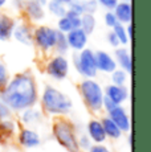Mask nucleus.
<instances>
[{
  "instance_id": "1",
  "label": "nucleus",
  "mask_w": 151,
  "mask_h": 152,
  "mask_svg": "<svg viewBox=\"0 0 151 152\" xmlns=\"http://www.w3.org/2000/svg\"><path fill=\"white\" fill-rule=\"evenodd\" d=\"M39 91L34 77L29 72H23L8 80L0 90V101L12 110H25L37 102Z\"/></svg>"
},
{
  "instance_id": "2",
  "label": "nucleus",
  "mask_w": 151,
  "mask_h": 152,
  "mask_svg": "<svg viewBox=\"0 0 151 152\" xmlns=\"http://www.w3.org/2000/svg\"><path fill=\"white\" fill-rule=\"evenodd\" d=\"M41 99L43 106L49 114H66L70 111L73 104L68 95L51 85L45 86Z\"/></svg>"
},
{
  "instance_id": "3",
  "label": "nucleus",
  "mask_w": 151,
  "mask_h": 152,
  "mask_svg": "<svg viewBox=\"0 0 151 152\" xmlns=\"http://www.w3.org/2000/svg\"><path fill=\"white\" fill-rule=\"evenodd\" d=\"M80 91L85 103L92 110L98 111L100 109H102V101L105 94H103L101 85L97 81H94L93 78H85L80 83Z\"/></svg>"
},
{
  "instance_id": "4",
  "label": "nucleus",
  "mask_w": 151,
  "mask_h": 152,
  "mask_svg": "<svg viewBox=\"0 0 151 152\" xmlns=\"http://www.w3.org/2000/svg\"><path fill=\"white\" fill-rule=\"evenodd\" d=\"M74 68L85 78H94L97 75V66H95L94 52L89 48H84L73 56Z\"/></svg>"
},
{
  "instance_id": "5",
  "label": "nucleus",
  "mask_w": 151,
  "mask_h": 152,
  "mask_svg": "<svg viewBox=\"0 0 151 152\" xmlns=\"http://www.w3.org/2000/svg\"><path fill=\"white\" fill-rule=\"evenodd\" d=\"M57 29L49 25H39L33 29V44L43 52H51L54 49Z\"/></svg>"
},
{
  "instance_id": "6",
  "label": "nucleus",
  "mask_w": 151,
  "mask_h": 152,
  "mask_svg": "<svg viewBox=\"0 0 151 152\" xmlns=\"http://www.w3.org/2000/svg\"><path fill=\"white\" fill-rule=\"evenodd\" d=\"M45 72L51 78L56 81H62L69 74V61L65 54H56L46 62Z\"/></svg>"
},
{
  "instance_id": "7",
  "label": "nucleus",
  "mask_w": 151,
  "mask_h": 152,
  "mask_svg": "<svg viewBox=\"0 0 151 152\" xmlns=\"http://www.w3.org/2000/svg\"><path fill=\"white\" fill-rule=\"evenodd\" d=\"M54 136L59 142L65 147L69 152H78V143L76 140V136L73 134V130L68 123L65 122H59L53 127Z\"/></svg>"
},
{
  "instance_id": "8",
  "label": "nucleus",
  "mask_w": 151,
  "mask_h": 152,
  "mask_svg": "<svg viewBox=\"0 0 151 152\" xmlns=\"http://www.w3.org/2000/svg\"><path fill=\"white\" fill-rule=\"evenodd\" d=\"M12 37L23 45H32L33 44V29L31 24L27 21L16 23L12 32Z\"/></svg>"
},
{
  "instance_id": "9",
  "label": "nucleus",
  "mask_w": 151,
  "mask_h": 152,
  "mask_svg": "<svg viewBox=\"0 0 151 152\" xmlns=\"http://www.w3.org/2000/svg\"><path fill=\"white\" fill-rule=\"evenodd\" d=\"M95 58V66H97V72H102L106 74H110L117 69V62H115L114 57L109 54L105 50H97L94 52Z\"/></svg>"
},
{
  "instance_id": "10",
  "label": "nucleus",
  "mask_w": 151,
  "mask_h": 152,
  "mask_svg": "<svg viewBox=\"0 0 151 152\" xmlns=\"http://www.w3.org/2000/svg\"><path fill=\"white\" fill-rule=\"evenodd\" d=\"M21 10L32 23H40L45 19V8L36 0H24Z\"/></svg>"
},
{
  "instance_id": "11",
  "label": "nucleus",
  "mask_w": 151,
  "mask_h": 152,
  "mask_svg": "<svg viewBox=\"0 0 151 152\" xmlns=\"http://www.w3.org/2000/svg\"><path fill=\"white\" fill-rule=\"evenodd\" d=\"M88 37L89 36L81 28L72 29L70 32L66 33V40H68L69 49H73V50H76V52L82 50L84 48H86Z\"/></svg>"
},
{
  "instance_id": "12",
  "label": "nucleus",
  "mask_w": 151,
  "mask_h": 152,
  "mask_svg": "<svg viewBox=\"0 0 151 152\" xmlns=\"http://www.w3.org/2000/svg\"><path fill=\"white\" fill-rule=\"evenodd\" d=\"M81 25V16H76V15L68 13L66 12L64 16L59 17V21H57V31L61 33H68L72 29L80 28Z\"/></svg>"
},
{
  "instance_id": "13",
  "label": "nucleus",
  "mask_w": 151,
  "mask_h": 152,
  "mask_svg": "<svg viewBox=\"0 0 151 152\" xmlns=\"http://www.w3.org/2000/svg\"><path fill=\"white\" fill-rule=\"evenodd\" d=\"M115 17H117L118 23L126 25L129 23H131V17H133V8H131V1H123L119 0L118 4L114 7L113 10Z\"/></svg>"
},
{
  "instance_id": "14",
  "label": "nucleus",
  "mask_w": 151,
  "mask_h": 152,
  "mask_svg": "<svg viewBox=\"0 0 151 152\" xmlns=\"http://www.w3.org/2000/svg\"><path fill=\"white\" fill-rule=\"evenodd\" d=\"M16 25V20L10 15L0 13V41H8L12 39V32Z\"/></svg>"
},
{
  "instance_id": "15",
  "label": "nucleus",
  "mask_w": 151,
  "mask_h": 152,
  "mask_svg": "<svg viewBox=\"0 0 151 152\" xmlns=\"http://www.w3.org/2000/svg\"><path fill=\"white\" fill-rule=\"evenodd\" d=\"M114 60L117 62V66H119V69L125 70L126 73L133 72V61H131V54L126 48H117L114 53Z\"/></svg>"
},
{
  "instance_id": "16",
  "label": "nucleus",
  "mask_w": 151,
  "mask_h": 152,
  "mask_svg": "<svg viewBox=\"0 0 151 152\" xmlns=\"http://www.w3.org/2000/svg\"><path fill=\"white\" fill-rule=\"evenodd\" d=\"M109 114H110V119H111V121L114 122L118 127H119V130L127 131L130 128L129 116H127L126 111L122 109L119 104H118V106H115L113 110H110Z\"/></svg>"
},
{
  "instance_id": "17",
  "label": "nucleus",
  "mask_w": 151,
  "mask_h": 152,
  "mask_svg": "<svg viewBox=\"0 0 151 152\" xmlns=\"http://www.w3.org/2000/svg\"><path fill=\"white\" fill-rule=\"evenodd\" d=\"M106 95L111 99L113 102H115L117 104L122 103L123 101H126L127 95H129V91H127V89L125 87V85H109V86L106 87Z\"/></svg>"
},
{
  "instance_id": "18",
  "label": "nucleus",
  "mask_w": 151,
  "mask_h": 152,
  "mask_svg": "<svg viewBox=\"0 0 151 152\" xmlns=\"http://www.w3.org/2000/svg\"><path fill=\"white\" fill-rule=\"evenodd\" d=\"M89 134H90L92 139L95 140L97 143H101L106 139V134H105V130H103V126L102 123L97 121H92L89 123Z\"/></svg>"
},
{
  "instance_id": "19",
  "label": "nucleus",
  "mask_w": 151,
  "mask_h": 152,
  "mask_svg": "<svg viewBox=\"0 0 151 152\" xmlns=\"http://www.w3.org/2000/svg\"><path fill=\"white\" fill-rule=\"evenodd\" d=\"M95 25H97V20H95V16L93 13L81 15V25H80V28L82 29L88 36L94 32Z\"/></svg>"
},
{
  "instance_id": "20",
  "label": "nucleus",
  "mask_w": 151,
  "mask_h": 152,
  "mask_svg": "<svg viewBox=\"0 0 151 152\" xmlns=\"http://www.w3.org/2000/svg\"><path fill=\"white\" fill-rule=\"evenodd\" d=\"M45 8L52 16L57 17V19L66 13V4L59 1V0H48V4Z\"/></svg>"
},
{
  "instance_id": "21",
  "label": "nucleus",
  "mask_w": 151,
  "mask_h": 152,
  "mask_svg": "<svg viewBox=\"0 0 151 152\" xmlns=\"http://www.w3.org/2000/svg\"><path fill=\"white\" fill-rule=\"evenodd\" d=\"M20 142L25 147H36L40 144V138L36 132L31 130H24L20 135Z\"/></svg>"
},
{
  "instance_id": "22",
  "label": "nucleus",
  "mask_w": 151,
  "mask_h": 152,
  "mask_svg": "<svg viewBox=\"0 0 151 152\" xmlns=\"http://www.w3.org/2000/svg\"><path fill=\"white\" fill-rule=\"evenodd\" d=\"M54 50L57 54H66L69 52V45L68 40H66V34L61 33L57 31L56 34V42H54Z\"/></svg>"
},
{
  "instance_id": "23",
  "label": "nucleus",
  "mask_w": 151,
  "mask_h": 152,
  "mask_svg": "<svg viewBox=\"0 0 151 152\" xmlns=\"http://www.w3.org/2000/svg\"><path fill=\"white\" fill-rule=\"evenodd\" d=\"M102 126H103V130H105V134H106V135L111 136V138H119V136H121V130H119V127H118V126L115 124L114 122L111 121V119H109V118L103 119Z\"/></svg>"
},
{
  "instance_id": "24",
  "label": "nucleus",
  "mask_w": 151,
  "mask_h": 152,
  "mask_svg": "<svg viewBox=\"0 0 151 152\" xmlns=\"http://www.w3.org/2000/svg\"><path fill=\"white\" fill-rule=\"evenodd\" d=\"M111 31L115 33V36L118 37V40H119V44L122 45H126L127 42H129V36H127V32H126V27H125L123 24H121V23H117V24L114 25V27L111 28Z\"/></svg>"
},
{
  "instance_id": "25",
  "label": "nucleus",
  "mask_w": 151,
  "mask_h": 152,
  "mask_svg": "<svg viewBox=\"0 0 151 152\" xmlns=\"http://www.w3.org/2000/svg\"><path fill=\"white\" fill-rule=\"evenodd\" d=\"M66 12L76 15V16H81V15H84L82 0H72L69 4H66Z\"/></svg>"
},
{
  "instance_id": "26",
  "label": "nucleus",
  "mask_w": 151,
  "mask_h": 152,
  "mask_svg": "<svg viewBox=\"0 0 151 152\" xmlns=\"http://www.w3.org/2000/svg\"><path fill=\"white\" fill-rule=\"evenodd\" d=\"M110 74H111V82L114 85H119L121 86V85L126 83L127 74H129V73H126L125 70H122V69H115L114 72H111Z\"/></svg>"
},
{
  "instance_id": "27",
  "label": "nucleus",
  "mask_w": 151,
  "mask_h": 152,
  "mask_svg": "<svg viewBox=\"0 0 151 152\" xmlns=\"http://www.w3.org/2000/svg\"><path fill=\"white\" fill-rule=\"evenodd\" d=\"M82 7L84 13H93L94 15L98 11V3L97 0H82Z\"/></svg>"
},
{
  "instance_id": "28",
  "label": "nucleus",
  "mask_w": 151,
  "mask_h": 152,
  "mask_svg": "<svg viewBox=\"0 0 151 152\" xmlns=\"http://www.w3.org/2000/svg\"><path fill=\"white\" fill-rule=\"evenodd\" d=\"M39 119H40V113H39V111L31 109V107L25 109L24 115H23V121H24V122L31 123L32 121H39Z\"/></svg>"
},
{
  "instance_id": "29",
  "label": "nucleus",
  "mask_w": 151,
  "mask_h": 152,
  "mask_svg": "<svg viewBox=\"0 0 151 152\" xmlns=\"http://www.w3.org/2000/svg\"><path fill=\"white\" fill-rule=\"evenodd\" d=\"M103 21H105V25L107 28H113L118 23V20L113 11H106L105 16H103Z\"/></svg>"
},
{
  "instance_id": "30",
  "label": "nucleus",
  "mask_w": 151,
  "mask_h": 152,
  "mask_svg": "<svg viewBox=\"0 0 151 152\" xmlns=\"http://www.w3.org/2000/svg\"><path fill=\"white\" fill-rule=\"evenodd\" d=\"M8 82V70L4 64L0 62V90L7 85Z\"/></svg>"
},
{
  "instance_id": "31",
  "label": "nucleus",
  "mask_w": 151,
  "mask_h": 152,
  "mask_svg": "<svg viewBox=\"0 0 151 152\" xmlns=\"http://www.w3.org/2000/svg\"><path fill=\"white\" fill-rule=\"evenodd\" d=\"M118 1H119V0H97L98 5L105 8L106 11H113L115 5L118 4Z\"/></svg>"
},
{
  "instance_id": "32",
  "label": "nucleus",
  "mask_w": 151,
  "mask_h": 152,
  "mask_svg": "<svg viewBox=\"0 0 151 152\" xmlns=\"http://www.w3.org/2000/svg\"><path fill=\"white\" fill-rule=\"evenodd\" d=\"M107 42H109L110 45L113 46V48H118V46L121 45L119 40H118V37L115 36V33L113 31H110L109 33H107Z\"/></svg>"
},
{
  "instance_id": "33",
  "label": "nucleus",
  "mask_w": 151,
  "mask_h": 152,
  "mask_svg": "<svg viewBox=\"0 0 151 152\" xmlns=\"http://www.w3.org/2000/svg\"><path fill=\"white\" fill-rule=\"evenodd\" d=\"M115 106H118L115 102H113L111 99H110L107 95H103V101H102V107H105V109L107 111H110V110H113Z\"/></svg>"
},
{
  "instance_id": "34",
  "label": "nucleus",
  "mask_w": 151,
  "mask_h": 152,
  "mask_svg": "<svg viewBox=\"0 0 151 152\" xmlns=\"http://www.w3.org/2000/svg\"><path fill=\"white\" fill-rule=\"evenodd\" d=\"M10 113H11V109L3 101H0V119H4L7 116H10Z\"/></svg>"
},
{
  "instance_id": "35",
  "label": "nucleus",
  "mask_w": 151,
  "mask_h": 152,
  "mask_svg": "<svg viewBox=\"0 0 151 152\" xmlns=\"http://www.w3.org/2000/svg\"><path fill=\"white\" fill-rule=\"evenodd\" d=\"M90 152H110V151L107 148L102 147V145H95V147H93L90 150Z\"/></svg>"
},
{
  "instance_id": "36",
  "label": "nucleus",
  "mask_w": 151,
  "mask_h": 152,
  "mask_svg": "<svg viewBox=\"0 0 151 152\" xmlns=\"http://www.w3.org/2000/svg\"><path fill=\"white\" fill-rule=\"evenodd\" d=\"M127 27H126V32H127V36H129V39L131 40L133 39V25H131V23H129V24H126Z\"/></svg>"
},
{
  "instance_id": "37",
  "label": "nucleus",
  "mask_w": 151,
  "mask_h": 152,
  "mask_svg": "<svg viewBox=\"0 0 151 152\" xmlns=\"http://www.w3.org/2000/svg\"><path fill=\"white\" fill-rule=\"evenodd\" d=\"M80 144H81V145H82V147H84V148H89V140H88V139H86V138H85V136H84V138H82V139H81V143H80Z\"/></svg>"
},
{
  "instance_id": "38",
  "label": "nucleus",
  "mask_w": 151,
  "mask_h": 152,
  "mask_svg": "<svg viewBox=\"0 0 151 152\" xmlns=\"http://www.w3.org/2000/svg\"><path fill=\"white\" fill-rule=\"evenodd\" d=\"M36 1L39 3L40 5H43V7H44V8L46 7V4H48V0H36Z\"/></svg>"
},
{
  "instance_id": "39",
  "label": "nucleus",
  "mask_w": 151,
  "mask_h": 152,
  "mask_svg": "<svg viewBox=\"0 0 151 152\" xmlns=\"http://www.w3.org/2000/svg\"><path fill=\"white\" fill-rule=\"evenodd\" d=\"M7 3H8V0H0V11H1V8H4L5 5H7Z\"/></svg>"
},
{
  "instance_id": "40",
  "label": "nucleus",
  "mask_w": 151,
  "mask_h": 152,
  "mask_svg": "<svg viewBox=\"0 0 151 152\" xmlns=\"http://www.w3.org/2000/svg\"><path fill=\"white\" fill-rule=\"evenodd\" d=\"M59 1H61V3H64V4H69V3L72 1V0H59Z\"/></svg>"
},
{
  "instance_id": "41",
  "label": "nucleus",
  "mask_w": 151,
  "mask_h": 152,
  "mask_svg": "<svg viewBox=\"0 0 151 152\" xmlns=\"http://www.w3.org/2000/svg\"><path fill=\"white\" fill-rule=\"evenodd\" d=\"M123 1H131V0H123Z\"/></svg>"
},
{
  "instance_id": "42",
  "label": "nucleus",
  "mask_w": 151,
  "mask_h": 152,
  "mask_svg": "<svg viewBox=\"0 0 151 152\" xmlns=\"http://www.w3.org/2000/svg\"><path fill=\"white\" fill-rule=\"evenodd\" d=\"M16 1H24V0H16Z\"/></svg>"
}]
</instances>
